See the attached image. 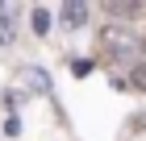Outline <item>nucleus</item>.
Masks as SVG:
<instances>
[{
  "instance_id": "obj_1",
  "label": "nucleus",
  "mask_w": 146,
  "mask_h": 141,
  "mask_svg": "<svg viewBox=\"0 0 146 141\" xmlns=\"http://www.w3.org/2000/svg\"><path fill=\"white\" fill-rule=\"evenodd\" d=\"M100 42H104V50H109L117 62H138V58H142V37L129 33V29H121V25H109Z\"/></svg>"
},
{
  "instance_id": "obj_2",
  "label": "nucleus",
  "mask_w": 146,
  "mask_h": 141,
  "mask_svg": "<svg viewBox=\"0 0 146 141\" xmlns=\"http://www.w3.org/2000/svg\"><path fill=\"white\" fill-rule=\"evenodd\" d=\"M58 17H63V29H79V25L88 21V4L71 0V4H63V9H58Z\"/></svg>"
},
{
  "instance_id": "obj_3",
  "label": "nucleus",
  "mask_w": 146,
  "mask_h": 141,
  "mask_svg": "<svg viewBox=\"0 0 146 141\" xmlns=\"http://www.w3.org/2000/svg\"><path fill=\"white\" fill-rule=\"evenodd\" d=\"M29 25H34V33H38V37H46V33H50V12L38 4V9L29 12Z\"/></svg>"
},
{
  "instance_id": "obj_4",
  "label": "nucleus",
  "mask_w": 146,
  "mask_h": 141,
  "mask_svg": "<svg viewBox=\"0 0 146 141\" xmlns=\"http://www.w3.org/2000/svg\"><path fill=\"white\" fill-rule=\"evenodd\" d=\"M109 12H113V17H138L142 4H109Z\"/></svg>"
},
{
  "instance_id": "obj_5",
  "label": "nucleus",
  "mask_w": 146,
  "mask_h": 141,
  "mask_svg": "<svg viewBox=\"0 0 146 141\" xmlns=\"http://www.w3.org/2000/svg\"><path fill=\"white\" fill-rule=\"evenodd\" d=\"M71 71H75V75H92V62H88V58H75V62H71Z\"/></svg>"
}]
</instances>
